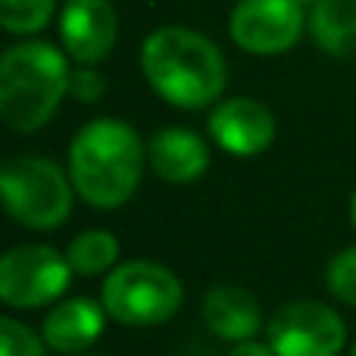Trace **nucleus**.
<instances>
[{
  "label": "nucleus",
  "instance_id": "obj_20",
  "mask_svg": "<svg viewBox=\"0 0 356 356\" xmlns=\"http://www.w3.org/2000/svg\"><path fill=\"white\" fill-rule=\"evenodd\" d=\"M228 356H275V350H272V344L269 341H257V338H250V341H238V344L232 347V353Z\"/></svg>",
  "mask_w": 356,
  "mask_h": 356
},
{
  "label": "nucleus",
  "instance_id": "obj_1",
  "mask_svg": "<svg viewBox=\"0 0 356 356\" xmlns=\"http://www.w3.org/2000/svg\"><path fill=\"white\" fill-rule=\"evenodd\" d=\"M141 72L147 85L178 110L219 104L228 85L222 50L207 35L181 25H163L141 44Z\"/></svg>",
  "mask_w": 356,
  "mask_h": 356
},
{
  "label": "nucleus",
  "instance_id": "obj_6",
  "mask_svg": "<svg viewBox=\"0 0 356 356\" xmlns=\"http://www.w3.org/2000/svg\"><path fill=\"white\" fill-rule=\"evenodd\" d=\"M69 257L47 244L13 247L0 259V300L13 309H38L69 288Z\"/></svg>",
  "mask_w": 356,
  "mask_h": 356
},
{
  "label": "nucleus",
  "instance_id": "obj_22",
  "mask_svg": "<svg viewBox=\"0 0 356 356\" xmlns=\"http://www.w3.org/2000/svg\"><path fill=\"white\" fill-rule=\"evenodd\" d=\"M350 356H356V341H353V347H350Z\"/></svg>",
  "mask_w": 356,
  "mask_h": 356
},
{
  "label": "nucleus",
  "instance_id": "obj_5",
  "mask_svg": "<svg viewBox=\"0 0 356 356\" xmlns=\"http://www.w3.org/2000/svg\"><path fill=\"white\" fill-rule=\"evenodd\" d=\"M3 207L19 225L47 232L69 219L72 178L44 156H16L0 169Z\"/></svg>",
  "mask_w": 356,
  "mask_h": 356
},
{
  "label": "nucleus",
  "instance_id": "obj_12",
  "mask_svg": "<svg viewBox=\"0 0 356 356\" xmlns=\"http://www.w3.org/2000/svg\"><path fill=\"white\" fill-rule=\"evenodd\" d=\"M150 169L169 184H191L197 181L209 166V147L197 131L169 125L150 138L147 147Z\"/></svg>",
  "mask_w": 356,
  "mask_h": 356
},
{
  "label": "nucleus",
  "instance_id": "obj_7",
  "mask_svg": "<svg viewBox=\"0 0 356 356\" xmlns=\"http://www.w3.org/2000/svg\"><path fill=\"white\" fill-rule=\"evenodd\" d=\"M303 29H309L303 0H238L228 19L232 41L253 56L288 54Z\"/></svg>",
  "mask_w": 356,
  "mask_h": 356
},
{
  "label": "nucleus",
  "instance_id": "obj_13",
  "mask_svg": "<svg viewBox=\"0 0 356 356\" xmlns=\"http://www.w3.org/2000/svg\"><path fill=\"white\" fill-rule=\"evenodd\" d=\"M203 325L219 341H250L263 325V309L250 291L238 284H216L203 297Z\"/></svg>",
  "mask_w": 356,
  "mask_h": 356
},
{
  "label": "nucleus",
  "instance_id": "obj_14",
  "mask_svg": "<svg viewBox=\"0 0 356 356\" xmlns=\"http://www.w3.org/2000/svg\"><path fill=\"white\" fill-rule=\"evenodd\" d=\"M309 35L325 54L356 56V0H316Z\"/></svg>",
  "mask_w": 356,
  "mask_h": 356
},
{
  "label": "nucleus",
  "instance_id": "obj_16",
  "mask_svg": "<svg viewBox=\"0 0 356 356\" xmlns=\"http://www.w3.org/2000/svg\"><path fill=\"white\" fill-rule=\"evenodd\" d=\"M56 0H0V25L6 35H38L47 29Z\"/></svg>",
  "mask_w": 356,
  "mask_h": 356
},
{
  "label": "nucleus",
  "instance_id": "obj_18",
  "mask_svg": "<svg viewBox=\"0 0 356 356\" xmlns=\"http://www.w3.org/2000/svg\"><path fill=\"white\" fill-rule=\"evenodd\" d=\"M328 291L347 307H356V247H347L328 263Z\"/></svg>",
  "mask_w": 356,
  "mask_h": 356
},
{
  "label": "nucleus",
  "instance_id": "obj_4",
  "mask_svg": "<svg viewBox=\"0 0 356 356\" xmlns=\"http://www.w3.org/2000/svg\"><path fill=\"white\" fill-rule=\"evenodd\" d=\"M106 316L119 325H160L184 303V288L172 269L150 259L119 263L100 291Z\"/></svg>",
  "mask_w": 356,
  "mask_h": 356
},
{
  "label": "nucleus",
  "instance_id": "obj_11",
  "mask_svg": "<svg viewBox=\"0 0 356 356\" xmlns=\"http://www.w3.org/2000/svg\"><path fill=\"white\" fill-rule=\"evenodd\" d=\"M104 325H106L104 303L91 300V297H72V300L56 303V307L44 316L41 334L50 350L79 356L104 334Z\"/></svg>",
  "mask_w": 356,
  "mask_h": 356
},
{
  "label": "nucleus",
  "instance_id": "obj_21",
  "mask_svg": "<svg viewBox=\"0 0 356 356\" xmlns=\"http://www.w3.org/2000/svg\"><path fill=\"white\" fill-rule=\"evenodd\" d=\"M350 222H353V228H356V191H353V197H350Z\"/></svg>",
  "mask_w": 356,
  "mask_h": 356
},
{
  "label": "nucleus",
  "instance_id": "obj_9",
  "mask_svg": "<svg viewBox=\"0 0 356 356\" xmlns=\"http://www.w3.org/2000/svg\"><path fill=\"white\" fill-rule=\"evenodd\" d=\"M119 35V16L110 0H66L60 13V41L69 60L97 66L110 56Z\"/></svg>",
  "mask_w": 356,
  "mask_h": 356
},
{
  "label": "nucleus",
  "instance_id": "obj_17",
  "mask_svg": "<svg viewBox=\"0 0 356 356\" xmlns=\"http://www.w3.org/2000/svg\"><path fill=\"white\" fill-rule=\"evenodd\" d=\"M0 356H47L44 334H35L25 322L3 316L0 319Z\"/></svg>",
  "mask_w": 356,
  "mask_h": 356
},
{
  "label": "nucleus",
  "instance_id": "obj_19",
  "mask_svg": "<svg viewBox=\"0 0 356 356\" xmlns=\"http://www.w3.org/2000/svg\"><path fill=\"white\" fill-rule=\"evenodd\" d=\"M106 91V81L100 72H94V66H81L72 72V79H69V94H72L75 100H81V104H94V100H100Z\"/></svg>",
  "mask_w": 356,
  "mask_h": 356
},
{
  "label": "nucleus",
  "instance_id": "obj_23",
  "mask_svg": "<svg viewBox=\"0 0 356 356\" xmlns=\"http://www.w3.org/2000/svg\"><path fill=\"white\" fill-rule=\"evenodd\" d=\"M79 356H94V353H79Z\"/></svg>",
  "mask_w": 356,
  "mask_h": 356
},
{
  "label": "nucleus",
  "instance_id": "obj_3",
  "mask_svg": "<svg viewBox=\"0 0 356 356\" xmlns=\"http://www.w3.org/2000/svg\"><path fill=\"white\" fill-rule=\"evenodd\" d=\"M69 54L47 41L13 44L0 56V119L10 131L31 135L54 119L69 94Z\"/></svg>",
  "mask_w": 356,
  "mask_h": 356
},
{
  "label": "nucleus",
  "instance_id": "obj_2",
  "mask_svg": "<svg viewBox=\"0 0 356 356\" xmlns=\"http://www.w3.org/2000/svg\"><path fill=\"white\" fill-rule=\"evenodd\" d=\"M147 163L141 135L122 119H91L69 144V178L88 207L116 209L138 191Z\"/></svg>",
  "mask_w": 356,
  "mask_h": 356
},
{
  "label": "nucleus",
  "instance_id": "obj_15",
  "mask_svg": "<svg viewBox=\"0 0 356 356\" xmlns=\"http://www.w3.org/2000/svg\"><path fill=\"white\" fill-rule=\"evenodd\" d=\"M66 257L75 275L91 278L100 272H113L119 259V241L106 228H88L79 238H72V244L66 247Z\"/></svg>",
  "mask_w": 356,
  "mask_h": 356
},
{
  "label": "nucleus",
  "instance_id": "obj_8",
  "mask_svg": "<svg viewBox=\"0 0 356 356\" xmlns=\"http://www.w3.org/2000/svg\"><path fill=\"white\" fill-rule=\"evenodd\" d=\"M266 332L275 356H338L347 344L344 319L316 300L282 307Z\"/></svg>",
  "mask_w": 356,
  "mask_h": 356
},
{
  "label": "nucleus",
  "instance_id": "obj_10",
  "mask_svg": "<svg viewBox=\"0 0 356 356\" xmlns=\"http://www.w3.org/2000/svg\"><path fill=\"white\" fill-rule=\"evenodd\" d=\"M213 141L232 156H257L275 141V116L253 97H228L207 119Z\"/></svg>",
  "mask_w": 356,
  "mask_h": 356
}]
</instances>
